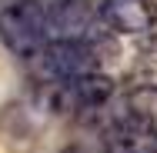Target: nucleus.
Returning <instances> with one entry per match:
<instances>
[{"mask_svg":"<svg viewBox=\"0 0 157 153\" xmlns=\"http://www.w3.org/2000/svg\"><path fill=\"white\" fill-rule=\"evenodd\" d=\"M0 43L13 57L30 60L47 43L44 3H37V0H13V3H7L0 10Z\"/></svg>","mask_w":157,"mask_h":153,"instance_id":"f257e3e1","label":"nucleus"},{"mask_svg":"<svg viewBox=\"0 0 157 153\" xmlns=\"http://www.w3.org/2000/svg\"><path fill=\"white\" fill-rule=\"evenodd\" d=\"M30 60H37L44 80H70L97 70L100 53L87 40H54V43H44Z\"/></svg>","mask_w":157,"mask_h":153,"instance_id":"f03ea898","label":"nucleus"},{"mask_svg":"<svg viewBox=\"0 0 157 153\" xmlns=\"http://www.w3.org/2000/svg\"><path fill=\"white\" fill-rule=\"evenodd\" d=\"M97 10L87 0H54L50 7H44V27L47 40H87V33L94 30Z\"/></svg>","mask_w":157,"mask_h":153,"instance_id":"7ed1b4c3","label":"nucleus"},{"mask_svg":"<svg viewBox=\"0 0 157 153\" xmlns=\"http://www.w3.org/2000/svg\"><path fill=\"white\" fill-rule=\"evenodd\" d=\"M97 17L114 33H151L157 24L154 0H100Z\"/></svg>","mask_w":157,"mask_h":153,"instance_id":"20e7f679","label":"nucleus"},{"mask_svg":"<svg viewBox=\"0 0 157 153\" xmlns=\"http://www.w3.org/2000/svg\"><path fill=\"white\" fill-rule=\"evenodd\" d=\"M63 83H67V97H70V107L74 110H97L114 93V80L107 73H97V70L80 73V77H70Z\"/></svg>","mask_w":157,"mask_h":153,"instance_id":"39448f33","label":"nucleus"},{"mask_svg":"<svg viewBox=\"0 0 157 153\" xmlns=\"http://www.w3.org/2000/svg\"><path fill=\"white\" fill-rule=\"evenodd\" d=\"M121 123H130L137 130L157 133V87H134L124 93L121 103Z\"/></svg>","mask_w":157,"mask_h":153,"instance_id":"423d86ee","label":"nucleus"},{"mask_svg":"<svg viewBox=\"0 0 157 153\" xmlns=\"http://www.w3.org/2000/svg\"><path fill=\"white\" fill-rule=\"evenodd\" d=\"M107 153H157V133L137 130L130 123H114L104 137Z\"/></svg>","mask_w":157,"mask_h":153,"instance_id":"0eeeda50","label":"nucleus"},{"mask_svg":"<svg viewBox=\"0 0 157 153\" xmlns=\"http://www.w3.org/2000/svg\"><path fill=\"white\" fill-rule=\"evenodd\" d=\"M67 153H107V150H104V143H100V147H90V143H74Z\"/></svg>","mask_w":157,"mask_h":153,"instance_id":"6e6552de","label":"nucleus"},{"mask_svg":"<svg viewBox=\"0 0 157 153\" xmlns=\"http://www.w3.org/2000/svg\"><path fill=\"white\" fill-rule=\"evenodd\" d=\"M144 50H147L151 57H157V33H151V40L144 43Z\"/></svg>","mask_w":157,"mask_h":153,"instance_id":"1a4fd4ad","label":"nucleus"}]
</instances>
